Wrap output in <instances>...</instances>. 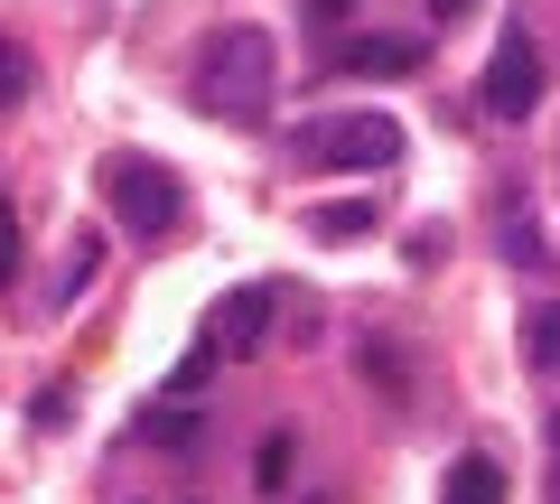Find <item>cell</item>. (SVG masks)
Segmentation results:
<instances>
[{
    "label": "cell",
    "mask_w": 560,
    "mask_h": 504,
    "mask_svg": "<svg viewBox=\"0 0 560 504\" xmlns=\"http://www.w3.org/2000/svg\"><path fill=\"white\" fill-rule=\"evenodd\" d=\"M103 206H113L131 234H168V224H178V168L140 160V150H113V160H103Z\"/></svg>",
    "instance_id": "obj_3"
},
{
    "label": "cell",
    "mask_w": 560,
    "mask_h": 504,
    "mask_svg": "<svg viewBox=\"0 0 560 504\" xmlns=\"http://www.w3.org/2000/svg\"><path fill=\"white\" fill-rule=\"evenodd\" d=\"M337 66H346V75H411V66H420V38H346Z\"/></svg>",
    "instance_id": "obj_6"
},
{
    "label": "cell",
    "mask_w": 560,
    "mask_h": 504,
    "mask_svg": "<svg viewBox=\"0 0 560 504\" xmlns=\"http://www.w3.org/2000/svg\"><path fill=\"white\" fill-rule=\"evenodd\" d=\"M430 10H440V20H458V10H467V0H430Z\"/></svg>",
    "instance_id": "obj_17"
},
{
    "label": "cell",
    "mask_w": 560,
    "mask_h": 504,
    "mask_svg": "<svg viewBox=\"0 0 560 504\" xmlns=\"http://www.w3.org/2000/svg\"><path fill=\"white\" fill-rule=\"evenodd\" d=\"M477 94H486V113H495V121H533V113H541V57H533L523 28H504V38H495Z\"/></svg>",
    "instance_id": "obj_4"
},
{
    "label": "cell",
    "mask_w": 560,
    "mask_h": 504,
    "mask_svg": "<svg viewBox=\"0 0 560 504\" xmlns=\"http://www.w3.org/2000/svg\"><path fill=\"white\" fill-rule=\"evenodd\" d=\"M271 75H280V47L271 28H215V38L197 47V103L215 121H261V103H271Z\"/></svg>",
    "instance_id": "obj_1"
},
{
    "label": "cell",
    "mask_w": 560,
    "mask_h": 504,
    "mask_svg": "<svg viewBox=\"0 0 560 504\" xmlns=\"http://www.w3.org/2000/svg\"><path fill=\"white\" fill-rule=\"evenodd\" d=\"M440 504H504V467L486 458V448L448 458V485H440Z\"/></svg>",
    "instance_id": "obj_7"
},
{
    "label": "cell",
    "mask_w": 560,
    "mask_h": 504,
    "mask_svg": "<svg viewBox=\"0 0 560 504\" xmlns=\"http://www.w3.org/2000/svg\"><path fill=\"white\" fill-rule=\"evenodd\" d=\"M551 504H560V467H551Z\"/></svg>",
    "instance_id": "obj_19"
},
{
    "label": "cell",
    "mask_w": 560,
    "mask_h": 504,
    "mask_svg": "<svg viewBox=\"0 0 560 504\" xmlns=\"http://www.w3.org/2000/svg\"><path fill=\"white\" fill-rule=\"evenodd\" d=\"M28 84H38V75H28V47L10 38V28H0V113H10V103H20Z\"/></svg>",
    "instance_id": "obj_11"
},
{
    "label": "cell",
    "mask_w": 560,
    "mask_h": 504,
    "mask_svg": "<svg viewBox=\"0 0 560 504\" xmlns=\"http://www.w3.org/2000/svg\"><path fill=\"white\" fill-rule=\"evenodd\" d=\"M290 458H300V439H290V430H271V439H261V467H253L261 495H280V485H290Z\"/></svg>",
    "instance_id": "obj_10"
},
{
    "label": "cell",
    "mask_w": 560,
    "mask_h": 504,
    "mask_svg": "<svg viewBox=\"0 0 560 504\" xmlns=\"http://www.w3.org/2000/svg\"><path fill=\"white\" fill-rule=\"evenodd\" d=\"M206 374H215V345H197V355H187V364H178V374H168V392H178V402H187V392H197V384H206Z\"/></svg>",
    "instance_id": "obj_14"
},
{
    "label": "cell",
    "mask_w": 560,
    "mask_h": 504,
    "mask_svg": "<svg viewBox=\"0 0 560 504\" xmlns=\"http://www.w3.org/2000/svg\"><path fill=\"white\" fill-rule=\"evenodd\" d=\"M261 337H271V290H224V300H215V327H206V345H215V355H253Z\"/></svg>",
    "instance_id": "obj_5"
},
{
    "label": "cell",
    "mask_w": 560,
    "mask_h": 504,
    "mask_svg": "<svg viewBox=\"0 0 560 504\" xmlns=\"http://www.w3.org/2000/svg\"><path fill=\"white\" fill-rule=\"evenodd\" d=\"M523 364H533V374H560V300L523 308Z\"/></svg>",
    "instance_id": "obj_8"
},
{
    "label": "cell",
    "mask_w": 560,
    "mask_h": 504,
    "mask_svg": "<svg viewBox=\"0 0 560 504\" xmlns=\"http://www.w3.org/2000/svg\"><path fill=\"white\" fill-rule=\"evenodd\" d=\"M308 20H318V28H327V20H346V0H308Z\"/></svg>",
    "instance_id": "obj_16"
},
{
    "label": "cell",
    "mask_w": 560,
    "mask_h": 504,
    "mask_svg": "<svg viewBox=\"0 0 560 504\" xmlns=\"http://www.w3.org/2000/svg\"><path fill=\"white\" fill-rule=\"evenodd\" d=\"M140 439H160V448L178 439V448H187V439H197V411H187V402L168 411V402H160V411H150V421H140Z\"/></svg>",
    "instance_id": "obj_13"
},
{
    "label": "cell",
    "mask_w": 560,
    "mask_h": 504,
    "mask_svg": "<svg viewBox=\"0 0 560 504\" xmlns=\"http://www.w3.org/2000/svg\"><path fill=\"white\" fill-rule=\"evenodd\" d=\"M308 234H318V243H355V234H374V206H364V197H337V206L308 215Z\"/></svg>",
    "instance_id": "obj_9"
},
{
    "label": "cell",
    "mask_w": 560,
    "mask_h": 504,
    "mask_svg": "<svg viewBox=\"0 0 560 504\" xmlns=\"http://www.w3.org/2000/svg\"><path fill=\"white\" fill-rule=\"evenodd\" d=\"M290 150L308 168H401V121L393 113H318Z\"/></svg>",
    "instance_id": "obj_2"
},
{
    "label": "cell",
    "mask_w": 560,
    "mask_h": 504,
    "mask_svg": "<svg viewBox=\"0 0 560 504\" xmlns=\"http://www.w3.org/2000/svg\"><path fill=\"white\" fill-rule=\"evenodd\" d=\"M504 262H523V271H541V234H533V215H504Z\"/></svg>",
    "instance_id": "obj_12"
},
{
    "label": "cell",
    "mask_w": 560,
    "mask_h": 504,
    "mask_svg": "<svg viewBox=\"0 0 560 504\" xmlns=\"http://www.w3.org/2000/svg\"><path fill=\"white\" fill-rule=\"evenodd\" d=\"M551 448H560V411H551Z\"/></svg>",
    "instance_id": "obj_18"
},
{
    "label": "cell",
    "mask_w": 560,
    "mask_h": 504,
    "mask_svg": "<svg viewBox=\"0 0 560 504\" xmlns=\"http://www.w3.org/2000/svg\"><path fill=\"white\" fill-rule=\"evenodd\" d=\"M10 271H20V215H10V197H0V290H10Z\"/></svg>",
    "instance_id": "obj_15"
}]
</instances>
